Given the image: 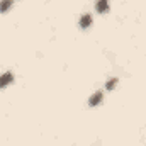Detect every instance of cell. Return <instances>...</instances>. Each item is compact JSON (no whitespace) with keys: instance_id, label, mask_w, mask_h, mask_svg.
Listing matches in <instances>:
<instances>
[{"instance_id":"obj_1","label":"cell","mask_w":146,"mask_h":146,"mask_svg":"<svg viewBox=\"0 0 146 146\" xmlns=\"http://www.w3.org/2000/svg\"><path fill=\"white\" fill-rule=\"evenodd\" d=\"M14 80V76H12V73H3V75H0V88H3V87H7L10 82Z\"/></svg>"},{"instance_id":"obj_2","label":"cell","mask_w":146,"mask_h":146,"mask_svg":"<svg viewBox=\"0 0 146 146\" xmlns=\"http://www.w3.org/2000/svg\"><path fill=\"white\" fill-rule=\"evenodd\" d=\"M97 10L99 12H107L109 10V2L107 0H97Z\"/></svg>"},{"instance_id":"obj_3","label":"cell","mask_w":146,"mask_h":146,"mask_svg":"<svg viewBox=\"0 0 146 146\" xmlns=\"http://www.w3.org/2000/svg\"><path fill=\"white\" fill-rule=\"evenodd\" d=\"M92 24V17L88 15V14H85V15H82V19H80V26L85 29V27H88Z\"/></svg>"},{"instance_id":"obj_4","label":"cell","mask_w":146,"mask_h":146,"mask_svg":"<svg viewBox=\"0 0 146 146\" xmlns=\"http://www.w3.org/2000/svg\"><path fill=\"white\" fill-rule=\"evenodd\" d=\"M100 100H102V92H95V94L90 97V106H97Z\"/></svg>"},{"instance_id":"obj_5","label":"cell","mask_w":146,"mask_h":146,"mask_svg":"<svg viewBox=\"0 0 146 146\" xmlns=\"http://www.w3.org/2000/svg\"><path fill=\"white\" fill-rule=\"evenodd\" d=\"M10 5H12V0H2V2H0V12L9 10V9H10Z\"/></svg>"},{"instance_id":"obj_6","label":"cell","mask_w":146,"mask_h":146,"mask_svg":"<svg viewBox=\"0 0 146 146\" xmlns=\"http://www.w3.org/2000/svg\"><path fill=\"white\" fill-rule=\"evenodd\" d=\"M115 83H117V80H115V78H112V80H109V82H107V85H106V87H107V88H109V90H112V88H114V85H115Z\"/></svg>"}]
</instances>
